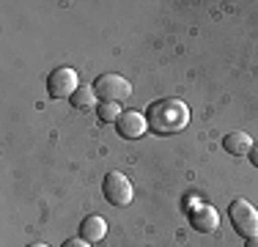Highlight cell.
Masks as SVG:
<instances>
[{
    "mask_svg": "<svg viewBox=\"0 0 258 247\" xmlns=\"http://www.w3.org/2000/svg\"><path fill=\"white\" fill-rule=\"evenodd\" d=\"M149 132L154 135H173L181 132L189 121V107L181 99H159V102L149 104Z\"/></svg>",
    "mask_w": 258,
    "mask_h": 247,
    "instance_id": "cell-1",
    "label": "cell"
},
{
    "mask_svg": "<svg viewBox=\"0 0 258 247\" xmlns=\"http://www.w3.org/2000/svg\"><path fill=\"white\" fill-rule=\"evenodd\" d=\"M94 91H96V96H99L102 102L121 104V102H126V99L132 96V83H129L126 77H121V74L107 72V74H99V77L94 80Z\"/></svg>",
    "mask_w": 258,
    "mask_h": 247,
    "instance_id": "cell-2",
    "label": "cell"
},
{
    "mask_svg": "<svg viewBox=\"0 0 258 247\" xmlns=\"http://www.w3.org/2000/svg\"><path fill=\"white\" fill-rule=\"evenodd\" d=\"M228 217H231V225L236 228L239 236H244V239L258 236V209L250 201L236 198L228 206Z\"/></svg>",
    "mask_w": 258,
    "mask_h": 247,
    "instance_id": "cell-3",
    "label": "cell"
},
{
    "mask_svg": "<svg viewBox=\"0 0 258 247\" xmlns=\"http://www.w3.org/2000/svg\"><path fill=\"white\" fill-rule=\"evenodd\" d=\"M80 88V77L72 66H58L47 74V94L52 99H72Z\"/></svg>",
    "mask_w": 258,
    "mask_h": 247,
    "instance_id": "cell-4",
    "label": "cell"
},
{
    "mask_svg": "<svg viewBox=\"0 0 258 247\" xmlns=\"http://www.w3.org/2000/svg\"><path fill=\"white\" fill-rule=\"evenodd\" d=\"M102 193H104V198H107V203H113V206H126V203H132V198H135V187L124 173L110 170L107 176H104Z\"/></svg>",
    "mask_w": 258,
    "mask_h": 247,
    "instance_id": "cell-5",
    "label": "cell"
},
{
    "mask_svg": "<svg viewBox=\"0 0 258 247\" xmlns=\"http://www.w3.org/2000/svg\"><path fill=\"white\" fill-rule=\"evenodd\" d=\"M115 132L126 140H138L149 132V118H146L140 110H124L121 118L115 121Z\"/></svg>",
    "mask_w": 258,
    "mask_h": 247,
    "instance_id": "cell-6",
    "label": "cell"
},
{
    "mask_svg": "<svg viewBox=\"0 0 258 247\" xmlns=\"http://www.w3.org/2000/svg\"><path fill=\"white\" fill-rule=\"evenodd\" d=\"M189 222H192V228L201 233H214L220 228V214H217V209L209 206V203H198V206L189 209Z\"/></svg>",
    "mask_w": 258,
    "mask_h": 247,
    "instance_id": "cell-7",
    "label": "cell"
},
{
    "mask_svg": "<svg viewBox=\"0 0 258 247\" xmlns=\"http://www.w3.org/2000/svg\"><path fill=\"white\" fill-rule=\"evenodd\" d=\"M223 148L231 157H247V154L253 151V138H250L247 132H242V129H236V132H231L223 138Z\"/></svg>",
    "mask_w": 258,
    "mask_h": 247,
    "instance_id": "cell-8",
    "label": "cell"
},
{
    "mask_svg": "<svg viewBox=\"0 0 258 247\" xmlns=\"http://www.w3.org/2000/svg\"><path fill=\"white\" fill-rule=\"evenodd\" d=\"M104 233H107V220L99 217V214H91V217L83 220V225H80V236L85 239V242H102Z\"/></svg>",
    "mask_w": 258,
    "mask_h": 247,
    "instance_id": "cell-9",
    "label": "cell"
},
{
    "mask_svg": "<svg viewBox=\"0 0 258 247\" xmlns=\"http://www.w3.org/2000/svg\"><path fill=\"white\" fill-rule=\"evenodd\" d=\"M99 96H96V91H94V85H80V88L75 91V96L69 99V104L75 110H80V113H88V110H96L99 107Z\"/></svg>",
    "mask_w": 258,
    "mask_h": 247,
    "instance_id": "cell-10",
    "label": "cell"
},
{
    "mask_svg": "<svg viewBox=\"0 0 258 247\" xmlns=\"http://www.w3.org/2000/svg\"><path fill=\"white\" fill-rule=\"evenodd\" d=\"M121 104H115V102H102L99 107H96V115H99V121L102 124H115L121 118Z\"/></svg>",
    "mask_w": 258,
    "mask_h": 247,
    "instance_id": "cell-11",
    "label": "cell"
},
{
    "mask_svg": "<svg viewBox=\"0 0 258 247\" xmlns=\"http://www.w3.org/2000/svg\"><path fill=\"white\" fill-rule=\"evenodd\" d=\"M60 247H91V242H85L83 236H75V239H66Z\"/></svg>",
    "mask_w": 258,
    "mask_h": 247,
    "instance_id": "cell-12",
    "label": "cell"
},
{
    "mask_svg": "<svg viewBox=\"0 0 258 247\" xmlns=\"http://www.w3.org/2000/svg\"><path fill=\"white\" fill-rule=\"evenodd\" d=\"M247 157H250V162H253L255 168H258V143H253V151H250Z\"/></svg>",
    "mask_w": 258,
    "mask_h": 247,
    "instance_id": "cell-13",
    "label": "cell"
},
{
    "mask_svg": "<svg viewBox=\"0 0 258 247\" xmlns=\"http://www.w3.org/2000/svg\"><path fill=\"white\" fill-rule=\"evenodd\" d=\"M244 247H258V236H250L247 242H244Z\"/></svg>",
    "mask_w": 258,
    "mask_h": 247,
    "instance_id": "cell-14",
    "label": "cell"
},
{
    "mask_svg": "<svg viewBox=\"0 0 258 247\" xmlns=\"http://www.w3.org/2000/svg\"><path fill=\"white\" fill-rule=\"evenodd\" d=\"M28 247H50V244H41V242H39V244H28Z\"/></svg>",
    "mask_w": 258,
    "mask_h": 247,
    "instance_id": "cell-15",
    "label": "cell"
}]
</instances>
